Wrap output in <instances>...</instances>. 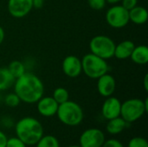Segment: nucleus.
<instances>
[{
  "label": "nucleus",
  "mask_w": 148,
  "mask_h": 147,
  "mask_svg": "<svg viewBox=\"0 0 148 147\" xmlns=\"http://www.w3.org/2000/svg\"><path fill=\"white\" fill-rule=\"evenodd\" d=\"M14 93L20 101L27 104L36 103L44 94V84L42 80L33 73L25 72L23 75L16 79Z\"/></svg>",
  "instance_id": "f257e3e1"
},
{
  "label": "nucleus",
  "mask_w": 148,
  "mask_h": 147,
  "mask_svg": "<svg viewBox=\"0 0 148 147\" xmlns=\"http://www.w3.org/2000/svg\"><path fill=\"white\" fill-rule=\"evenodd\" d=\"M16 137L26 146H35L43 136V127L41 122L33 117H24L16 125Z\"/></svg>",
  "instance_id": "f03ea898"
},
{
  "label": "nucleus",
  "mask_w": 148,
  "mask_h": 147,
  "mask_svg": "<svg viewBox=\"0 0 148 147\" xmlns=\"http://www.w3.org/2000/svg\"><path fill=\"white\" fill-rule=\"evenodd\" d=\"M56 115L62 124L75 126L83 120V110L78 103L69 100L58 106Z\"/></svg>",
  "instance_id": "7ed1b4c3"
},
{
  "label": "nucleus",
  "mask_w": 148,
  "mask_h": 147,
  "mask_svg": "<svg viewBox=\"0 0 148 147\" xmlns=\"http://www.w3.org/2000/svg\"><path fill=\"white\" fill-rule=\"evenodd\" d=\"M148 111V99L132 98L121 103V117L128 124L140 119Z\"/></svg>",
  "instance_id": "20e7f679"
},
{
  "label": "nucleus",
  "mask_w": 148,
  "mask_h": 147,
  "mask_svg": "<svg viewBox=\"0 0 148 147\" xmlns=\"http://www.w3.org/2000/svg\"><path fill=\"white\" fill-rule=\"evenodd\" d=\"M81 60L82 72L90 79L97 80L101 75L107 74L109 70L107 60H104L92 53L86 54Z\"/></svg>",
  "instance_id": "39448f33"
},
{
  "label": "nucleus",
  "mask_w": 148,
  "mask_h": 147,
  "mask_svg": "<svg viewBox=\"0 0 148 147\" xmlns=\"http://www.w3.org/2000/svg\"><path fill=\"white\" fill-rule=\"evenodd\" d=\"M115 42L112 38L105 35L94 36L89 42L90 53L104 59L108 60L114 57Z\"/></svg>",
  "instance_id": "423d86ee"
},
{
  "label": "nucleus",
  "mask_w": 148,
  "mask_h": 147,
  "mask_svg": "<svg viewBox=\"0 0 148 147\" xmlns=\"http://www.w3.org/2000/svg\"><path fill=\"white\" fill-rule=\"evenodd\" d=\"M106 21L114 29L126 27L129 21V12L121 4H114L106 12Z\"/></svg>",
  "instance_id": "0eeeda50"
},
{
  "label": "nucleus",
  "mask_w": 148,
  "mask_h": 147,
  "mask_svg": "<svg viewBox=\"0 0 148 147\" xmlns=\"http://www.w3.org/2000/svg\"><path fill=\"white\" fill-rule=\"evenodd\" d=\"M105 142V135L98 128H89L80 137L81 147H101Z\"/></svg>",
  "instance_id": "6e6552de"
},
{
  "label": "nucleus",
  "mask_w": 148,
  "mask_h": 147,
  "mask_svg": "<svg viewBox=\"0 0 148 147\" xmlns=\"http://www.w3.org/2000/svg\"><path fill=\"white\" fill-rule=\"evenodd\" d=\"M33 0H8L9 14L15 18L26 16L33 9Z\"/></svg>",
  "instance_id": "1a4fd4ad"
},
{
  "label": "nucleus",
  "mask_w": 148,
  "mask_h": 147,
  "mask_svg": "<svg viewBox=\"0 0 148 147\" xmlns=\"http://www.w3.org/2000/svg\"><path fill=\"white\" fill-rule=\"evenodd\" d=\"M62 69L69 78H76L82 73V60L76 55H67L62 62Z\"/></svg>",
  "instance_id": "9d476101"
},
{
  "label": "nucleus",
  "mask_w": 148,
  "mask_h": 147,
  "mask_svg": "<svg viewBox=\"0 0 148 147\" xmlns=\"http://www.w3.org/2000/svg\"><path fill=\"white\" fill-rule=\"evenodd\" d=\"M121 102L118 98L113 96L107 97L101 107L102 116L108 120L117 118L121 116Z\"/></svg>",
  "instance_id": "9b49d317"
},
{
  "label": "nucleus",
  "mask_w": 148,
  "mask_h": 147,
  "mask_svg": "<svg viewBox=\"0 0 148 147\" xmlns=\"http://www.w3.org/2000/svg\"><path fill=\"white\" fill-rule=\"evenodd\" d=\"M116 88V81L114 77L107 73L97 79V91L98 93L107 98L112 96Z\"/></svg>",
  "instance_id": "f8f14e48"
},
{
  "label": "nucleus",
  "mask_w": 148,
  "mask_h": 147,
  "mask_svg": "<svg viewBox=\"0 0 148 147\" xmlns=\"http://www.w3.org/2000/svg\"><path fill=\"white\" fill-rule=\"evenodd\" d=\"M37 111L43 117H52L56 114L59 104L53 97H42L37 102Z\"/></svg>",
  "instance_id": "ddd939ff"
},
{
  "label": "nucleus",
  "mask_w": 148,
  "mask_h": 147,
  "mask_svg": "<svg viewBox=\"0 0 148 147\" xmlns=\"http://www.w3.org/2000/svg\"><path fill=\"white\" fill-rule=\"evenodd\" d=\"M135 47V44L131 40H125L118 44H115L114 57L118 60H126L130 58L131 54Z\"/></svg>",
  "instance_id": "4468645a"
},
{
  "label": "nucleus",
  "mask_w": 148,
  "mask_h": 147,
  "mask_svg": "<svg viewBox=\"0 0 148 147\" xmlns=\"http://www.w3.org/2000/svg\"><path fill=\"white\" fill-rule=\"evenodd\" d=\"M129 12V21L137 25L145 24L147 22L148 11L143 6H135Z\"/></svg>",
  "instance_id": "2eb2a0df"
},
{
  "label": "nucleus",
  "mask_w": 148,
  "mask_h": 147,
  "mask_svg": "<svg viewBox=\"0 0 148 147\" xmlns=\"http://www.w3.org/2000/svg\"><path fill=\"white\" fill-rule=\"evenodd\" d=\"M130 59L137 65H146L148 62V48L146 45L135 46Z\"/></svg>",
  "instance_id": "dca6fc26"
},
{
  "label": "nucleus",
  "mask_w": 148,
  "mask_h": 147,
  "mask_svg": "<svg viewBox=\"0 0 148 147\" xmlns=\"http://www.w3.org/2000/svg\"><path fill=\"white\" fill-rule=\"evenodd\" d=\"M128 123L126 122L121 116L109 120L107 124V131L110 134H119L121 133L127 126Z\"/></svg>",
  "instance_id": "f3484780"
},
{
  "label": "nucleus",
  "mask_w": 148,
  "mask_h": 147,
  "mask_svg": "<svg viewBox=\"0 0 148 147\" xmlns=\"http://www.w3.org/2000/svg\"><path fill=\"white\" fill-rule=\"evenodd\" d=\"M16 79L7 68H0V91H5L13 87Z\"/></svg>",
  "instance_id": "a211bd4d"
},
{
  "label": "nucleus",
  "mask_w": 148,
  "mask_h": 147,
  "mask_svg": "<svg viewBox=\"0 0 148 147\" xmlns=\"http://www.w3.org/2000/svg\"><path fill=\"white\" fill-rule=\"evenodd\" d=\"M7 68L15 79H17L18 77H20L26 72L23 62H22L21 61H17V60L10 62Z\"/></svg>",
  "instance_id": "6ab92c4d"
},
{
  "label": "nucleus",
  "mask_w": 148,
  "mask_h": 147,
  "mask_svg": "<svg viewBox=\"0 0 148 147\" xmlns=\"http://www.w3.org/2000/svg\"><path fill=\"white\" fill-rule=\"evenodd\" d=\"M36 146V147H60L58 139L52 135L42 136Z\"/></svg>",
  "instance_id": "aec40b11"
},
{
  "label": "nucleus",
  "mask_w": 148,
  "mask_h": 147,
  "mask_svg": "<svg viewBox=\"0 0 148 147\" xmlns=\"http://www.w3.org/2000/svg\"><path fill=\"white\" fill-rule=\"evenodd\" d=\"M54 100L60 105L67 101H69V94L68 92V90L64 88L59 87L57 88H56L53 92V96Z\"/></svg>",
  "instance_id": "412c9836"
},
{
  "label": "nucleus",
  "mask_w": 148,
  "mask_h": 147,
  "mask_svg": "<svg viewBox=\"0 0 148 147\" xmlns=\"http://www.w3.org/2000/svg\"><path fill=\"white\" fill-rule=\"evenodd\" d=\"M4 103L6 106L10 107H17L21 101L19 99V97L15 94V93H10L8 94L5 97H4Z\"/></svg>",
  "instance_id": "4be33fe9"
},
{
  "label": "nucleus",
  "mask_w": 148,
  "mask_h": 147,
  "mask_svg": "<svg viewBox=\"0 0 148 147\" xmlns=\"http://www.w3.org/2000/svg\"><path fill=\"white\" fill-rule=\"evenodd\" d=\"M128 147H148L147 140L141 137H134L129 141Z\"/></svg>",
  "instance_id": "5701e85b"
},
{
  "label": "nucleus",
  "mask_w": 148,
  "mask_h": 147,
  "mask_svg": "<svg viewBox=\"0 0 148 147\" xmlns=\"http://www.w3.org/2000/svg\"><path fill=\"white\" fill-rule=\"evenodd\" d=\"M88 3L92 10H101L106 6V0H88Z\"/></svg>",
  "instance_id": "b1692460"
},
{
  "label": "nucleus",
  "mask_w": 148,
  "mask_h": 147,
  "mask_svg": "<svg viewBox=\"0 0 148 147\" xmlns=\"http://www.w3.org/2000/svg\"><path fill=\"white\" fill-rule=\"evenodd\" d=\"M5 147H26V145L17 137L7 139Z\"/></svg>",
  "instance_id": "393cba45"
},
{
  "label": "nucleus",
  "mask_w": 148,
  "mask_h": 147,
  "mask_svg": "<svg viewBox=\"0 0 148 147\" xmlns=\"http://www.w3.org/2000/svg\"><path fill=\"white\" fill-rule=\"evenodd\" d=\"M101 147H124V146L118 139H108L107 141L105 140L104 144L102 145Z\"/></svg>",
  "instance_id": "a878e982"
},
{
  "label": "nucleus",
  "mask_w": 148,
  "mask_h": 147,
  "mask_svg": "<svg viewBox=\"0 0 148 147\" xmlns=\"http://www.w3.org/2000/svg\"><path fill=\"white\" fill-rule=\"evenodd\" d=\"M121 5L126 10H130L138 5V0H121Z\"/></svg>",
  "instance_id": "bb28decb"
},
{
  "label": "nucleus",
  "mask_w": 148,
  "mask_h": 147,
  "mask_svg": "<svg viewBox=\"0 0 148 147\" xmlns=\"http://www.w3.org/2000/svg\"><path fill=\"white\" fill-rule=\"evenodd\" d=\"M32 4H33V8L41 9L44 5V0H33Z\"/></svg>",
  "instance_id": "cd10ccee"
},
{
  "label": "nucleus",
  "mask_w": 148,
  "mask_h": 147,
  "mask_svg": "<svg viewBox=\"0 0 148 147\" xmlns=\"http://www.w3.org/2000/svg\"><path fill=\"white\" fill-rule=\"evenodd\" d=\"M7 139H7L6 135L2 131H0V147H5Z\"/></svg>",
  "instance_id": "c85d7f7f"
},
{
  "label": "nucleus",
  "mask_w": 148,
  "mask_h": 147,
  "mask_svg": "<svg viewBox=\"0 0 148 147\" xmlns=\"http://www.w3.org/2000/svg\"><path fill=\"white\" fill-rule=\"evenodd\" d=\"M4 37H5V32L3 28L0 25V45L4 41Z\"/></svg>",
  "instance_id": "c756f323"
},
{
  "label": "nucleus",
  "mask_w": 148,
  "mask_h": 147,
  "mask_svg": "<svg viewBox=\"0 0 148 147\" xmlns=\"http://www.w3.org/2000/svg\"><path fill=\"white\" fill-rule=\"evenodd\" d=\"M143 83H144V88H145V91L147 92L148 91V75L146 74L145 76H144V81H143Z\"/></svg>",
  "instance_id": "7c9ffc66"
},
{
  "label": "nucleus",
  "mask_w": 148,
  "mask_h": 147,
  "mask_svg": "<svg viewBox=\"0 0 148 147\" xmlns=\"http://www.w3.org/2000/svg\"><path fill=\"white\" fill-rule=\"evenodd\" d=\"M106 2L110 4H117L118 3H121V0H106Z\"/></svg>",
  "instance_id": "2f4dec72"
},
{
  "label": "nucleus",
  "mask_w": 148,
  "mask_h": 147,
  "mask_svg": "<svg viewBox=\"0 0 148 147\" xmlns=\"http://www.w3.org/2000/svg\"><path fill=\"white\" fill-rule=\"evenodd\" d=\"M69 147H81L80 146H70Z\"/></svg>",
  "instance_id": "473e14b6"
}]
</instances>
